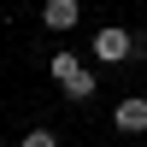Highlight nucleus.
Wrapping results in <instances>:
<instances>
[{"instance_id": "nucleus-3", "label": "nucleus", "mask_w": 147, "mask_h": 147, "mask_svg": "<svg viewBox=\"0 0 147 147\" xmlns=\"http://www.w3.org/2000/svg\"><path fill=\"white\" fill-rule=\"evenodd\" d=\"M112 124L124 129V136H141V129H147V100H141V94H129V100H118Z\"/></svg>"}, {"instance_id": "nucleus-2", "label": "nucleus", "mask_w": 147, "mask_h": 147, "mask_svg": "<svg viewBox=\"0 0 147 147\" xmlns=\"http://www.w3.org/2000/svg\"><path fill=\"white\" fill-rule=\"evenodd\" d=\"M88 47H94V59H106V65H124V59L136 53V35H129V30H118V24H106V30L94 35Z\"/></svg>"}, {"instance_id": "nucleus-1", "label": "nucleus", "mask_w": 147, "mask_h": 147, "mask_svg": "<svg viewBox=\"0 0 147 147\" xmlns=\"http://www.w3.org/2000/svg\"><path fill=\"white\" fill-rule=\"evenodd\" d=\"M47 71H53V82L71 94V100H88V94L100 88V82H94V71L82 65L77 53H53V59H47Z\"/></svg>"}, {"instance_id": "nucleus-4", "label": "nucleus", "mask_w": 147, "mask_h": 147, "mask_svg": "<svg viewBox=\"0 0 147 147\" xmlns=\"http://www.w3.org/2000/svg\"><path fill=\"white\" fill-rule=\"evenodd\" d=\"M77 18H82V0H47V6H41V24H47V30H77Z\"/></svg>"}, {"instance_id": "nucleus-5", "label": "nucleus", "mask_w": 147, "mask_h": 147, "mask_svg": "<svg viewBox=\"0 0 147 147\" xmlns=\"http://www.w3.org/2000/svg\"><path fill=\"white\" fill-rule=\"evenodd\" d=\"M24 147H59L53 129H24Z\"/></svg>"}]
</instances>
